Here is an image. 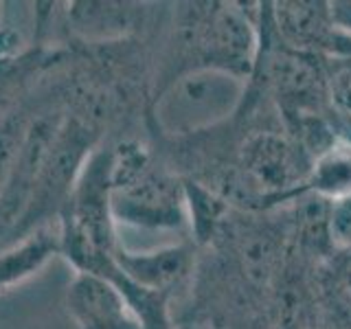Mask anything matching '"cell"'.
Instances as JSON below:
<instances>
[{
    "mask_svg": "<svg viewBox=\"0 0 351 329\" xmlns=\"http://www.w3.org/2000/svg\"><path fill=\"white\" fill-rule=\"evenodd\" d=\"M257 49V9H246L241 3L176 5L162 62L152 80L149 101L176 77L191 71H222L248 82Z\"/></svg>",
    "mask_w": 351,
    "mask_h": 329,
    "instance_id": "6da1fadb",
    "label": "cell"
},
{
    "mask_svg": "<svg viewBox=\"0 0 351 329\" xmlns=\"http://www.w3.org/2000/svg\"><path fill=\"white\" fill-rule=\"evenodd\" d=\"M112 217L138 228L189 226L184 180L154 147L136 138L112 143Z\"/></svg>",
    "mask_w": 351,
    "mask_h": 329,
    "instance_id": "7a4b0ae2",
    "label": "cell"
},
{
    "mask_svg": "<svg viewBox=\"0 0 351 329\" xmlns=\"http://www.w3.org/2000/svg\"><path fill=\"white\" fill-rule=\"evenodd\" d=\"M248 82L222 71H191L165 86L145 110L152 136L186 138L208 132L235 117Z\"/></svg>",
    "mask_w": 351,
    "mask_h": 329,
    "instance_id": "3957f363",
    "label": "cell"
},
{
    "mask_svg": "<svg viewBox=\"0 0 351 329\" xmlns=\"http://www.w3.org/2000/svg\"><path fill=\"white\" fill-rule=\"evenodd\" d=\"M277 38L305 55L321 60L351 58V36L336 25L332 5L323 0H283L268 3Z\"/></svg>",
    "mask_w": 351,
    "mask_h": 329,
    "instance_id": "277c9868",
    "label": "cell"
},
{
    "mask_svg": "<svg viewBox=\"0 0 351 329\" xmlns=\"http://www.w3.org/2000/svg\"><path fill=\"white\" fill-rule=\"evenodd\" d=\"M114 263L123 277L138 288L173 296L184 285H191L197 263V246L193 239L149 252H130L119 246Z\"/></svg>",
    "mask_w": 351,
    "mask_h": 329,
    "instance_id": "5b68a950",
    "label": "cell"
},
{
    "mask_svg": "<svg viewBox=\"0 0 351 329\" xmlns=\"http://www.w3.org/2000/svg\"><path fill=\"white\" fill-rule=\"evenodd\" d=\"M66 310L77 329H143L114 283L93 272H77L66 290Z\"/></svg>",
    "mask_w": 351,
    "mask_h": 329,
    "instance_id": "8992f818",
    "label": "cell"
},
{
    "mask_svg": "<svg viewBox=\"0 0 351 329\" xmlns=\"http://www.w3.org/2000/svg\"><path fill=\"white\" fill-rule=\"evenodd\" d=\"M69 36L82 44H112L136 38L149 22V9L141 3H66Z\"/></svg>",
    "mask_w": 351,
    "mask_h": 329,
    "instance_id": "52a82bcc",
    "label": "cell"
},
{
    "mask_svg": "<svg viewBox=\"0 0 351 329\" xmlns=\"http://www.w3.org/2000/svg\"><path fill=\"white\" fill-rule=\"evenodd\" d=\"M71 53V42L62 47L31 42L18 53H0V123L25 103L53 66Z\"/></svg>",
    "mask_w": 351,
    "mask_h": 329,
    "instance_id": "ba28073f",
    "label": "cell"
},
{
    "mask_svg": "<svg viewBox=\"0 0 351 329\" xmlns=\"http://www.w3.org/2000/svg\"><path fill=\"white\" fill-rule=\"evenodd\" d=\"M58 255H62L60 222L40 226L27 237L5 246L0 250V292L33 277Z\"/></svg>",
    "mask_w": 351,
    "mask_h": 329,
    "instance_id": "9c48e42d",
    "label": "cell"
},
{
    "mask_svg": "<svg viewBox=\"0 0 351 329\" xmlns=\"http://www.w3.org/2000/svg\"><path fill=\"white\" fill-rule=\"evenodd\" d=\"M314 288L321 301L351 323V246L336 248L314 270Z\"/></svg>",
    "mask_w": 351,
    "mask_h": 329,
    "instance_id": "30bf717a",
    "label": "cell"
},
{
    "mask_svg": "<svg viewBox=\"0 0 351 329\" xmlns=\"http://www.w3.org/2000/svg\"><path fill=\"white\" fill-rule=\"evenodd\" d=\"M307 191L325 200H338L351 193V145L336 143L332 149H327L314 160Z\"/></svg>",
    "mask_w": 351,
    "mask_h": 329,
    "instance_id": "8fae6325",
    "label": "cell"
},
{
    "mask_svg": "<svg viewBox=\"0 0 351 329\" xmlns=\"http://www.w3.org/2000/svg\"><path fill=\"white\" fill-rule=\"evenodd\" d=\"M327 106L340 143L351 145V58L325 62Z\"/></svg>",
    "mask_w": 351,
    "mask_h": 329,
    "instance_id": "7c38bea8",
    "label": "cell"
},
{
    "mask_svg": "<svg viewBox=\"0 0 351 329\" xmlns=\"http://www.w3.org/2000/svg\"><path fill=\"white\" fill-rule=\"evenodd\" d=\"M329 235L336 248L351 246V193L332 200L329 206Z\"/></svg>",
    "mask_w": 351,
    "mask_h": 329,
    "instance_id": "4fadbf2b",
    "label": "cell"
},
{
    "mask_svg": "<svg viewBox=\"0 0 351 329\" xmlns=\"http://www.w3.org/2000/svg\"><path fill=\"white\" fill-rule=\"evenodd\" d=\"M213 329H219V327H213Z\"/></svg>",
    "mask_w": 351,
    "mask_h": 329,
    "instance_id": "5bb4252c",
    "label": "cell"
}]
</instances>
